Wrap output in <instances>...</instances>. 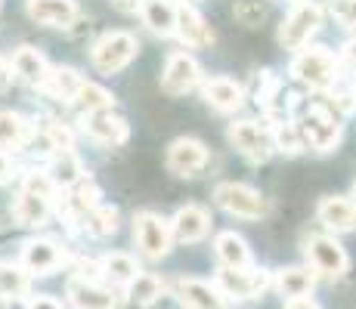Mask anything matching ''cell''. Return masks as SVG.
<instances>
[{
  "label": "cell",
  "instance_id": "9a60e30c",
  "mask_svg": "<svg viewBox=\"0 0 356 309\" xmlns=\"http://www.w3.org/2000/svg\"><path fill=\"white\" fill-rule=\"evenodd\" d=\"M170 229H174V238L183 244H195L202 242L204 235H208L211 229V217L204 208H198V204H186V208H180L170 219Z\"/></svg>",
  "mask_w": 356,
  "mask_h": 309
},
{
  "label": "cell",
  "instance_id": "52a82bcc",
  "mask_svg": "<svg viewBox=\"0 0 356 309\" xmlns=\"http://www.w3.org/2000/svg\"><path fill=\"white\" fill-rule=\"evenodd\" d=\"M214 201L227 214L242 217V219H260L266 214V198L245 183H220L214 189Z\"/></svg>",
  "mask_w": 356,
  "mask_h": 309
},
{
  "label": "cell",
  "instance_id": "603a6c76",
  "mask_svg": "<svg viewBox=\"0 0 356 309\" xmlns=\"http://www.w3.org/2000/svg\"><path fill=\"white\" fill-rule=\"evenodd\" d=\"M177 34L186 47H211L214 44V31L211 25H204V19L198 16L189 3L177 6Z\"/></svg>",
  "mask_w": 356,
  "mask_h": 309
},
{
  "label": "cell",
  "instance_id": "ba28073f",
  "mask_svg": "<svg viewBox=\"0 0 356 309\" xmlns=\"http://www.w3.org/2000/svg\"><path fill=\"white\" fill-rule=\"evenodd\" d=\"M229 142L238 149V155L248 158L251 164H264L273 155V130L260 127L257 121H232L229 124Z\"/></svg>",
  "mask_w": 356,
  "mask_h": 309
},
{
  "label": "cell",
  "instance_id": "44dd1931",
  "mask_svg": "<svg viewBox=\"0 0 356 309\" xmlns=\"http://www.w3.org/2000/svg\"><path fill=\"white\" fill-rule=\"evenodd\" d=\"M273 287H276L285 300L310 297V291L316 287V269H313V266H289V269H279L276 278H273Z\"/></svg>",
  "mask_w": 356,
  "mask_h": 309
},
{
  "label": "cell",
  "instance_id": "60d3db41",
  "mask_svg": "<svg viewBox=\"0 0 356 309\" xmlns=\"http://www.w3.org/2000/svg\"><path fill=\"white\" fill-rule=\"evenodd\" d=\"M341 62L356 72V40H347L344 44V50H341Z\"/></svg>",
  "mask_w": 356,
  "mask_h": 309
},
{
  "label": "cell",
  "instance_id": "8d00e7d4",
  "mask_svg": "<svg viewBox=\"0 0 356 309\" xmlns=\"http://www.w3.org/2000/svg\"><path fill=\"white\" fill-rule=\"evenodd\" d=\"M40 127H44V133H47V140L53 142V149H72V130L68 127H63V124H59L56 118H44V124H40Z\"/></svg>",
  "mask_w": 356,
  "mask_h": 309
},
{
  "label": "cell",
  "instance_id": "7bdbcfd3",
  "mask_svg": "<svg viewBox=\"0 0 356 309\" xmlns=\"http://www.w3.org/2000/svg\"><path fill=\"white\" fill-rule=\"evenodd\" d=\"M10 176H13V161H10V155L0 149V183L10 180Z\"/></svg>",
  "mask_w": 356,
  "mask_h": 309
},
{
  "label": "cell",
  "instance_id": "277c9868",
  "mask_svg": "<svg viewBox=\"0 0 356 309\" xmlns=\"http://www.w3.org/2000/svg\"><path fill=\"white\" fill-rule=\"evenodd\" d=\"M136 50H140V44H136L134 34L127 31H108L106 37H99L97 44H93V68L102 74H115L121 72L124 65H130L136 56Z\"/></svg>",
  "mask_w": 356,
  "mask_h": 309
},
{
  "label": "cell",
  "instance_id": "8fae6325",
  "mask_svg": "<svg viewBox=\"0 0 356 309\" xmlns=\"http://www.w3.org/2000/svg\"><path fill=\"white\" fill-rule=\"evenodd\" d=\"M174 294L186 309H227V294L217 287V281L204 278H177Z\"/></svg>",
  "mask_w": 356,
  "mask_h": 309
},
{
  "label": "cell",
  "instance_id": "7402d4cb",
  "mask_svg": "<svg viewBox=\"0 0 356 309\" xmlns=\"http://www.w3.org/2000/svg\"><path fill=\"white\" fill-rule=\"evenodd\" d=\"M202 96H204V102H208L211 108H217V112H236V108L245 102L242 84H236V81H229V78L204 81Z\"/></svg>",
  "mask_w": 356,
  "mask_h": 309
},
{
  "label": "cell",
  "instance_id": "484cf974",
  "mask_svg": "<svg viewBox=\"0 0 356 309\" xmlns=\"http://www.w3.org/2000/svg\"><path fill=\"white\" fill-rule=\"evenodd\" d=\"M50 180L56 189H72L74 183L84 180V167H81L78 155L72 152V149H59L56 155H53V164H50Z\"/></svg>",
  "mask_w": 356,
  "mask_h": 309
},
{
  "label": "cell",
  "instance_id": "e0dca14e",
  "mask_svg": "<svg viewBox=\"0 0 356 309\" xmlns=\"http://www.w3.org/2000/svg\"><path fill=\"white\" fill-rule=\"evenodd\" d=\"M84 127L93 140L106 142V146H121V142H127V136H130L127 121L118 118V115H112V112H87Z\"/></svg>",
  "mask_w": 356,
  "mask_h": 309
},
{
  "label": "cell",
  "instance_id": "d6a6232c",
  "mask_svg": "<svg viewBox=\"0 0 356 309\" xmlns=\"http://www.w3.org/2000/svg\"><path fill=\"white\" fill-rule=\"evenodd\" d=\"M84 229L90 232L93 238H108L118 232V208H112V204H99V208H93L90 214L84 217Z\"/></svg>",
  "mask_w": 356,
  "mask_h": 309
},
{
  "label": "cell",
  "instance_id": "7c38bea8",
  "mask_svg": "<svg viewBox=\"0 0 356 309\" xmlns=\"http://www.w3.org/2000/svg\"><path fill=\"white\" fill-rule=\"evenodd\" d=\"M202 81V65L189 53H174L164 62L161 72V90L168 96H183Z\"/></svg>",
  "mask_w": 356,
  "mask_h": 309
},
{
  "label": "cell",
  "instance_id": "f1b7e54d",
  "mask_svg": "<svg viewBox=\"0 0 356 309\" xmlns=\"http://www.w3.org/2000/svg\"><path fill=\"white\" fill-rule=\"evenodd\" d=\"M164 294V281L155 272H136V278L127 285V303L136 309L152 306Z\"/></svg>",
  "mask_w": 356,
  "mask_h": 309
},
{
  "label": "cell",
  "instance_id": "d6986e66",
  "mask_svg": "<svg viewBox=\"0 0 356 309\" xmlns=\"http://www.w3.org/2000/svg\"><path fill=\"white\" fill-rule=\"evenodd\" d=\"M38 87L56 102H74L78 93H81V87H84V78H81L74 68L59 65V68H50Z\"/></svg>",
  "mask_w": 356,
  "mask_h": 309
},
{
  "label": "cell",
  "instance_id": "83f0119b",
  "mask_svg": "<svg viewBox=\"0 0 356 309\" xmlns=\"http://www.w3.org/2000/svg\"><path fill=\"white\" fill-rule=\"evenodd\" d=\"M34 136V127L19 112H0V149H22Z\"/></svg>",
  "mask_w": 356,
  "mask_h": 309
},
{
  "label": "cell",
  "instance_id": "4316f807",
  "mask_svg": "<svg viewBox=\"0 0 356 309\" xmlns=\"http://www.w3.org/2000/svg\"><path fill=\"white\" fill-rule=\"evenodd\" d=\"M13 72L19 74V78L25 81V84H34L38 87L40 81H44V74L50 72V65H47L44 53H38L34 47H19L16 53H13Z\"/></svg>",
  "mask_w": 356,
  "mask_h": 309
},
{
  "label": "cell",
  "instance_id": "4fadbf2b",
  "mask_svg": "<svg viewBox=\"0 0 356 309\" xmlns=\"http://www.w3.org/2000/svg\"><path fill=\"white\" fill-rule=\"evenodd\" d=\"M208 164V149H204L202 140H193V136H180V140L170 142L168 149V167L170 174L177 176H195L198 170Z\"/></svg>",
  "mask_w": 356,
  "mask_h": 309
},
{
  "label": "cell",
  "instance_id": "4dcf8cb0",
  "mask_svg": "<svg viewBox=\"0 0 356 309\" xmlns=\"http://www.w3.org/2000/svg\"><path fill=\"white\" fill-rule=\"evenodd\" d=\"M99 263H102V278L112 281V285H121V287H127L130 281L136 278V272H140L136 260L127 257V253H118V251H115V253H106Z\"/></svg>",
  "mask_w": 356,
  "mask_h": 309
},
{
  "label": "cell",
  "instance_id": "ee69618b",
  "mask_svg": "<svg viewBox=\"0 0 356 309\" xmlns=\"http://www.w3.org/2000/svg\"><path fill=\"white\" fill-rule=\"evenodd\" d=\"M10 81H13V65L0 59V90H6V87H10Z\"/></svg>",
  "mask_w": 356,
  "mask_h": 309
},
{
  "label": "cell",
  "instance_id": "6da1fadb",
  "mask_svg": "<svg viewBox=\"0 0 356 309\" xmlns=\"http://www.w3.org/2000/svg\"><path fill=\"white\" fill-rule=\"evenodd\" d=\"M291 78L310 90H328L338 81V59L325 47H300L291 62Z\"/></svg>",
  "mask_w": 356,
  "mask_h": 309
},
{
  "label": "cell",
  "instance_id": "d590c367",
  "mask_svg": "<svg viewBox=\"0 0 356 309\" xmlns=\"http://www.w3.org/2000/svg\"><path fill=\"white\" fill-rule=\"evenodd\" d=\"M266 12H270L266 0H236V3H232V16H236V22L245 25V28H257L266 19Z\"/></svg>",
  "mask_w": 356,
  "mask_h": 309
},
{
  "label": "cell",
  "instance_id": "2e32d148",
  "mask_svg": "<svg viewBox=\"0 0 356 309\" xmlns=\"http://www.w3.org/2000/svg\"><path fill=\"white\" fill-rule=\"evenodd\" d=\"M319 223L332 232H353L356 229V204L353 198H341V195H328L319 201L316 208Z\"/></svg>",
  "mask_w": 356,
  "mask_h": 309
},
{
  "label": "cell",
  "instance_id": "ac0fdd59",
  "mask_svg": "<svg viewBox=\"0 0 356 309\" xmlns=\"http://www.w3.org/2000/svg\"><path fill=\"white\" fill-rule=\"evenodd\" d=\"M29 16L40 25H53V28H65L78 19V6L74 0H29L25 3Z\"/></svg>",
  "mask_w": 356,
  "mask_h": 309
},
{
  "label": "cell",
  "instance_id": "e575fe53",
  "mask_svg": "<svg viewBox=\"0 0 356 309\" xmlns=\"http://www.w3.org/2000/svg\"><path fill=\"white\" fill-rule=\"evenodd\" d=\"M78 102L84 112H112L115 108V96L106 90V87H99V84H87L84 81V87H81V93H78Z\"/></svg>",
  "mask_w": 356,
  "mask_h": 309
},
{
  "label": "cell",
  "instance_id": "7dc6e473",
  "mask_svg": "<svg viewBox=\"0 0 356 309\" xmlns=\"http://www.w3.org/2000/svg\"><path fill=\"white\" fill-rule=\"evenodd\" d=\"M294 3H304V0H294Z\"/></svg>",
  "mask_w": 356,
  "mask_h": 309
},
{
  "label": "cell",
  "instance_id": "3957f363",
  "mask_svg": "<svg viewBox=\"0 0 356 309\" xmlns=\"http://www.w3.org/2000/svg\"><path fill=\"white\" fill-rule=\"evenodd\" d=\"M323 25V6L313 3V0H304V3H294V10L285 16V22L279 25V44L285 50H300L307 47V40L319 31Z\"/></svg>",
  "mask_w": 356,
  "mask_h": 309
},
{
  "label": "cell",
  "instance_id": "9c48e42d",
  "mask_svg": "<svg viewBox=\"0 0 356 309\" xmlns=\"http://www.w3.org/2000/svg\"><path fill=\"white\" fill-rule=\"evenodd\" d=\"M307 260H310V266L319 276H328V278H341L350 269V257L341 247V242H334L332 235H313L307 242Z\"/></svg>",
  "mask_w": 356,
  "mask_h": 309
},
{
  "label": "cell",
  "instance_id": "ab89813d",
  "mask_svg": "<svg viewBox=\"0 0 356 309\" xmlns=\"http://www.w3.org/2000/svg\"><path fill=\"white\" fill-rule=\"evenodd\" d=\"M25 309H65V306L59 303L56 297H50V294H40V297H31L29 303H25Z\"/></svg>",
  "mask_w": 356,
  "mask_h": 309
},
{
  "label": "cell",
  "instance_id": "cb8c5ba5",
  "mask_svg": "<svg viewBox=\"0 0 356 309\" xmlns=\"http://www.w3.org/2000/svg\"><path fill=\"white\" fill-rule=\"evenodd\" d=\"M214 253L220 260V266H227V269H245V266H251V247L236 232H220L214 238Z\"/></svg>",
  "mask_w": 356,
  "mask_h": 309
},
{
  "label": "cell",
  "instance_id": "f35d334b",
  "mask_svg": "<svg viewBox=\"0 0 356 309\" xmlns=\"http://www.w3.org/2000/svg\"><path fill=\"white\" fill-rule=\"evenodd\" d=\"M334 12H338V19L347 28L356 31V0H334Z\"/></svg>",
  "mask_w": 356,
  "mask_h": 309
},
{
  "label": "cell",
  "instance_id": "d4e9b609",
  "mask_svg": "<svg viewBox=\"0 0 356 309\" xmlns=\"http://www.w3.org/2000/svg\"><path fill=\"white\" fill-rule=\"evenodd\" d=\"M140 16L155 34L177 31V3L174 0H140Z\"/></svg>",
  "mask_w": 356,
  "mask_h": 309
},
{
  "label": "cell",
  "instance_id": "f6af8a7d",
  "mask_svg": "<svg viewBox=\"0 0 356 309\" xmlns=\"http://www.w3.org/2000/svg\"><path fill=\"white\" fill-rule=\"evenodd\" d=\"M121 10H140V0H118Z\"/></svg>",
  "mask_w": 356,
  "mask_h": 309
},
{
  "label": "cell",
  "instance_id": "b9f144b4",
  "mask_svg": "<svg viewBox=\"0 0 356 309\" xmlns=\"http://www.w3.org/2000/svg\"><path fill=\"white\" fill-rule=\"evenodd\" d=\"M285 309H319V303L310 297H294V300H285Z\"/></svg>",
  "mask_w": 356,
  "mask_h": 309
},
{
  "label": "cell",
  "instance_id": "1f68e13d",
  "mask_svg": "<svg viewBox=\"0 0 356 309\" xmlns=\"http://www.w3.org/2000/svg\"><path fill=\"white\" fill-rule=\"evenodd\" d=\"M93 208H99V189H97V183H90V180L74 183L72 185V195H68V214L78 219V217H87Z\"/></svg>",
  "mask_w": 356,
  "mask_h": 309
},
{
  "label": "cell",
  "instance_id": "bcb514c9",
  "mask_svg": "<svg viewBox=\"0 0 356 309\" xmlns=\"http://www.w3.org/2000/svg\"><path fill=\"white\" fill-rule=\"evenodd\" d=\"M350 198H353V204H356V183H353V195Z\"/></svg>",
  "mask_w": 356,
  "mask_h": 309
},
{
  "label": "cell",
  "instance_id": "5bb4252c",
  "mask_svg": "<svg viewBox=\"0 0 356 309\" xmlns=\"http://www.w3.org/2000/svg\"><path fill=\"white\" fill-rule=\"evenodd\" d=\"M65 294L72 300L74 309H115V294L108 287H102L99 281H87V278H78L72 276L65 285Z\"/></svg>",
  "mask_w": 356,
  "mask_h": 309
},
{
  "label": "cell",
  "instance_id": "74e56055",
  "mask_svg": "<svg viewBox=\"0 0 356 309\" xmlns=\"http://www.w3.org/2000/svg\"><path fill=\"white\" fill-rule=\"evenodd\" d=\"M74 276L87 278V281H99L102 278V263L99 260H78V263H74Z\"/></svg>",
  "mask_w": 356,
  "mask_h": 309
},
{
  "label": "cell",
  "instance_id": "5b68a950",
  "mask_svg": "<svg viewBox=\"0 0 356 309\" xmlns=\"http://www.w3.org/2000/svg\"><path fill=\"white\" fill-rule=\"evenodd\" d=\"M134 242L146 260H161L168 257L170 244H174V229L164 217L146 210V214L134 217Z\"/></svg>",
  "mask_w": 356,
  "mask_h": 309
},
{
  "label": "cell",
  "instance_id": "30bf717a",
  "mask_svg": "<svg viewBox=\"0 0 356 309\" xmlns=\"http://www.w3.org/2000/svg\"><path fill=\"white\" fill-rule=\"evenodd\" d=\"M68 263V251L53 238H31L22 247V266L31 276H53Z\"/></svg>",
  "mask_w": 356,
  "mask_h": 309
},
{
  "label": "cell",
  "instance_id": "7a4b0ae2",
  "mask_svg": "<svg viewBox=\"0 0 356 309\" xmlns=\"http://www.w3.org/2000/svg\"><path fill=\"white\" fill-rule=\"evenodd\" d=\"M298 127H300V136H304L307 149H316V152H332L341 140L338 115H334V108L323 106V102L307 108L304 118L298 121Z\"/></svg>",
  "mask_w": 356,
  "mask_h": 309
},
{
  "label": "cell",
  "instance_id": "ffe728a7",
  "mask_svg": "<svg viewBox=\"0 0 356 309\" xmlns=\"http://www.w3.org/2000/svg\"><path fill=\"white\" fill-rule=\"evenodd\" d=\"M47 217H50V195H40V192L22 189L13 204V219L16 226H25V229H34V226H44Z\"/></svg>",
  "mask_w": 356,
  "mask_h": 309
},
{
  "label": "cell",
  "instance_id": "836d02e7",
  "mask_svg": "<svg viewBox=\"0 0 356 309\" xmlns=\"http://www.w3.org/2000/svg\"><path fill=\"white\" fill-rule=\"evenodd\" d=\"M273 146H276L279 152H285V155H298V152H304L307 149V142H304V136H300L298 124L279 121L276 127H273Z\"/></svg>",
  "mask_w": 356,
  "mask_h": 309
},
{
  "label": "cell",
  "instance_id": "8992f818",
  "mask_svg": "<svg viewBox=\"0 0 356 309\" xmlns=\"http://www.w3.org/2000/svg\"><path fill=\"white\" fill-rule=\"evenodd\" d=\"M214 281L227 294V300H257L273 285V276L266 269H254V266H245V269H227L223 266Z\"/></svg>",
  "mask_w": 356,
  "mask_h": 309
},
{
  "label": "cell",
  "instance_id": "f546056e",
  "mask_svg": "<svg viewBox=\"0 0 356 309\" xmlns=\"http://www.w3.org/2000/svg\"><path fill=\"white\" fill-rule=\"evenodd\" d=\"M31 272L22 263H0V297L19 300L31 294Z\"/></svg>",
  "mask_w": 356,
  "mask_h": 309
}]
</instances>
